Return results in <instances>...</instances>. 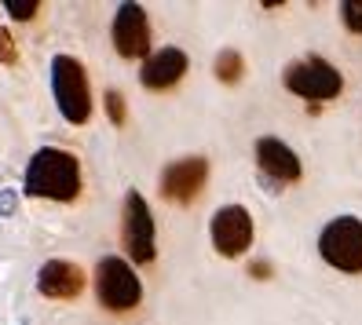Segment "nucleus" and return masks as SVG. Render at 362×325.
<instances>
[{
    "mask_svg": "<svg viewBox=\"0 0 362 325\" xmlns=\"http://www.w3.org/2000/svg\"><path fill=\"white\" fill-rule=\"evenodd\" d=\"M30 198H45V201H74L81 194V161L70 150L59 146H40L26 165V179H23Z\"/></svg>",
    "mask_w": 362,
    "mask_h": 325,
    "instance_id": "1",
    "label": "nucleus"
},
{
    "mask_svg": "<svg viewBox=\"0 0 362 325\" xmlns=\"http://www.w3.org/2000/svg\"><path fill=\"white\" fill-rule=\"evenodd\" d=\"M52 92L59 114L70 124H84L92 117V88H88V73L74 55H55L52 59Z\"/></svg>",
    "mask_w": 362,
    "mask_h": 325,
    "instance_id": "2",
    "label": "nucleus"
},
{
    "mask_svg": "<svg viewBox=\"0 0 362 325\" xmlns=\"http://www.w3.org/2000/svg\"><path fill=\"white\" fill-rule=\"evenodd\" d=\"M95 296H99V303L106 311H117V314L139 307L143 285H139V278H136L129 259H117V256L99 259V267H95Z\"/></svg>",
    "mask_w": 362,
    "mask_h": 325,
    "instance_id": "3",
    "label": "nucleus"
},
{
    "mask_svg": "<svg viewBox=\"0 0 362 325\" xmlns=\"http://www.w3.org/2000/svg\"><path fill=\"white\" fill-rule=\"evenodd\" d=\"M318 252H322L329 267L344 274H358L362 271V220H355V215L333 220L318 237Z\"/></svg>",
    "mask_w": 362,
    "mask_h": 325,
    "instance_id": "4",
    "label": "nucleus"
},
{
    "mask_svg": "<svg viewBox=\"0 0 362 325\" xmlns=\"http://www.w3.org/2000/svg\"><path fill=\"white\" fill-rule=\"evenodd\" d=\"M121 242H124V252H129L132 264H151L154 259V215H151V205L139 190H132L124 198V212H121Z\"/></svg>",
    "mask_w": 362,
    "mask_h": 325,
    "instance_id": "5",
    "label": "nucleus"
},
{
    "mask_svg": "<svg viewBox=\"0 0 362 325\" xmlns=\"http://www.w3.org/2000/svg\"><path fill=\"white\" fill-rule=\"evenodd\" d=\"M286 88L300 99L322 102V99H337L340 88H344V81H340V73L326 59L311 55V59H300V62H293V66H286Z\"/></svg>",
    "mask_w": 362,
    "mask_h": 325,
    "instance_id": "6",
    "label": "nucleus"
},
{
    "mask_svg": "<svg viewBox=\"0 0 362 325\" xmlns=\"http://www.w3.org/2000/svg\"><path fill=\"white\" fill-rule=\"evenodd\" d=\"M110 37H114V52L121 59H146L151 52V23H146V11L139 4H121L114 11V26H110Z\"/></svg>",
    "mask_w": 362,
    "mask_h": 325,
    "instance_id": "7",
    "label": "nucleus"
},
{
    "mask_svg": "<svg viewBox=\"0 0 362 325\" xmlns=\"http://www.w3.org/2000/svg\"><path fill=\"white\" fill-rule=\"evenodd\" d=\"M212 245L220 256L234 259L252 245V215L242 205H223L212 215Z\"/></svg>",
    "mask_w": 362,
    "mask_h": 325,
    "instance_id": "8",
    "label": "nucleus"
},
{
    "mask_svg": "<svg viewBox=\"0 0 362 325\" xmlns=\"http://www.w3.org/2000/svg\"><path fill=\"white\" fill-rule=\"evenodd\" d=\"M205 179H209V161L205 158H183L161 172V194H165V201L187 205L202 194Z\"/></svg>",
    "mask_w": 362,
    "mask_h": 325,
    "instance_id": "9",
    "label": "nucleus"
},
{
    "mask_svg": "<svg viewBox=\"0 0 362 325\" xmlns=\"http://www.w3.org/2000/svg\"><path fill=\"white\" fill-rule=\"evenodd\" d=\"M187 55L180 48H161L154 55H146L143 62V70H139V84L146 92H168V88H176V84L183 81L187 73Z\"/></svg>",
    "mask_w": 362,
    "mask_h": 325,
    "instance_id": "10",
    "label": "nucleus"
},
{
    "mask_svg": "<svg viewBox=\"0 0 362 325\" xmlns=\"http://www.w3.org/2000/svg\"><path fill=\"white\" fill-rule=\"evenodd\" d=\"M37 289L48 300H77L84 292V271L70 259H48L37 271Z\"/></svg>",
    "mask_w": 362,
    "mask_h": 325,
    "instance_id": "11",
    "label": "nucleus"
},
{
    "mask_svg": "<svg viewBox=\"0 0 362 325\" xmlns=\"http://www.w3.org/2000/svg\"><path fill=\"white\" fill-rule=\"evenodd\" d=\"M257 165H260L264 176H271L274 183H296L300 179V158H296L282 139L264 136L257 143Z\"/></svg>",
    "mask_w": 362,
    "mask_h": 325,
    "instance_id": "12",
    "label": "nucleus"
},
{
    "mask_svg": "<svg viewBox=\"0 0 362 325\" xmlns=\"http://www.w3.org/2000/svg\"><path fill=\"white\" fill-rule=\"evenodd\" d=\"M242 73H245V59L238 55V52H220L216 55V77L223 81V84H238L242 81Z\"/></svg>",
    "mask_w": 362,
    "mask_h": 325,
    "instance_id": "13",
    "label": "nucleus"
},
{
    "mask_svg": "<svg viewBox=\"0 0 362 325\" xmlns=\"http://www.w3.org/2000/svg\"><path fill=\"white\" fill-rule=\"evenodd\" d=\"M340 18L351 33H362V0H344L340 4Z\"/></svg>",
    "mask_w": 362,
    "mask_h": 325,
    "instance_id": "14",
    "label": "nucleus"
},
{
    "mask_svg": "<svg viewBox=\"0 0 362 325\" xmlns=\"http://www.w3.org/2000/svg\"><path fill=\"white\" fill-rule=\"evenodd\" d=\"M37 0H4V11L11 15V18H18V23H30V18L37 15Z\"/></svg>",
    "mask_w": 362,
    "mask_h": 325,
    "instance_id": "15",
    "label": "nucleus"
},
{
    "mask_svg": "<svg viewBox=\"0 0 362 325\" xmlns=\"http://www.w3.org/2000/svg\"><path fill=\"white\" fill-rule=\"evenodd\" d=\"M106 117H110L114 124H124V95L117 88L106 92Z\"/></svg>",
    "mask_w": 362,
    "mask_h": 325,
    "instance_id": "16",
    "label": "nucleus"
},
{
    "mask_svg": "<svg viewBox=\"0 0 362 325\" xmlns=\"http://www.w3.org/2000/svg\"><path fill=\"white\" fill-rule=\"evenodd\" d=\"M0 62H4V66H15L18 62V48H15V40L4 26H0Z\"/></svg>",
    "mask_w": 362,
    "mask_h": 325,
    "instance_id": "17",
    "label": "nucleus"
},
{
    "mask_svg": "<svg viewBox=\"0 0 362 325\" xmlns=\"http://www.w3.org/2000/svg\"><path fill=\"white\" fill-rule=\"evenodd\" d=\"M15 190H0V215H11L15 212Z\"/></svg>",
    "mask_w": 362,
    "mask_h": 325,
    "instance_id": "18",
    "label": "nucleus"
},
{
    "mask_svg": "<svg viewBox=\"0 0 362 325\" xmlns=\"http://www.w3.org/2000/svg\"><path fill=\"white\" fill-rule=\"evenodd\" d=\"M249 274L264 281V278H271V264H264V259H252V264H249Z\"/></svg>",
    "mask_w": 362,
    "mask_h": 325,
    "instance_id": "19",
    "label": "nucleus"
}]
</instances>
